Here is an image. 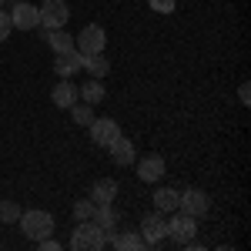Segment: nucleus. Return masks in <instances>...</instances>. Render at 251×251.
Instances as JSON below:
<instances>
[{
  "label": "nucleus",
  "instance_id": "nucleus-1",
  "mask_svg": "<svg viewBox=\"0 0 251 251\" xmlns=\"http://www.w3.org/2000/svg\"><path fill=\"white\" fill-rule=\"evenodd\" d=\"M20 231H24V238H30V241H40V238H47V234H54V214L50 211H40V208H34V211H20L17 218Z\"/></svg>",
  "mask_w": 251,
  "mask_h": 251
},
{
  "label": "nucleus",
  "instance_id": "nucleus-2",
  "mask_svg": "<svg viewBox=\"0 0 251 251\" xmlns=\"http://www.w3.org/2000/svg\"><path fill=\"white\" fill-rule=\"evenodd\" d=\"M107 245V231L97 221H77V228L71 234V248L74 251H100Z\"/></svg>",
  "mask_w": 251,
  "mask_h": 251
},
{
  "label": "nucleus",
  "instance_id": "nucleus-3",
  "mask_svg": "<svg viewBox=\"0 0 251 251\" xmlns=\"http://www.w3.org/2000/svg\"><path fill=\"white\" fill-rule=\"evenodd\" d=\"M104 44H107L104 27H100V24H87L77 37H74V50L84 54V57H91V54H104Z\"/></svg>",
  "mask_w": 251,
  "mask_h": 251
},
{
  "label": "nucleus",
  "instance_id": "nucleus-4",
  "mask_svg": "<svg viewBox=\"0 0 251 251\" xmlns=\"http://www.w3.org/2000/svg\"><path fill=\"white\" fill-rule=\"evenodd\" d=\"M37 10H40V30H57V27H64L71 20L67 0H44Z\"/></svg>",
  "mask_w": 251,
  "mask_h": 251
},
{
  "label": "nucleus",
  "instance_id": "nucleus-5",
  "mask_svg": "<svg viewBox=\"0 0 251 251\" xmlns=\"http://www.w3.org/2000/svg\"><path fill=\"white\" fill-rule=\"evenodd\" d=\"M177 211L191 214V218H204V214L211 211V198L201 188H188V191L177 194Z\"/></svg>",
  "mask_w": 251,
  "mask_h": 251
},
{
  "label": "nucleus",
  "instance_id": "nucleus-6",
  "mask_svg": "<svg viewBox=\"0 0 251 251\" xmlns=\"http://www.w3.org/2000/svg\"><path fill=\"white\" fill-rule=\"evenodd\" d=\"M168 238H174L177 245L194 241L198 238V218H191V214H184V211H174V218L168 221Z\"/></svg>",
  "mask_w": 251,
  "mask_h": 251
},
{
  "label": "nucleus",
  "instance_id": "nucleus-7",
  "mask_svg": "<svg viewBox=\"0 0 251 251\" xmlns=\"http://www.w3.org/2000/svg\"><path fill=\"white\" fill-rule=\"evenodd\" d=\"M141 238H144L151 248L168 238V218H164V211H151V214L141 218Z\"/></svg>",
  "mask_w": 251,
  "mask_h": 251
},
{
  "label": "nucleus",
  "instance_id": "nucleus-8",
  "mask_svg": "<svg viewBox=\"0 0 251 251\" xmlns=\"http://www.w3.org/2000/svg\"><path fill=\"white\" fill-rule=\"evenodd\" d=\"M10 24H14L17 30H37L40 27V10L34 3H27V0H14V7H10Z\"/></svg>",
  "mask_w": 251,
  "mask_h": 251
},
{
  "label": "nucleus",
  "instance_id": "nucleus-9",
  "mask_svg": "<svg viewBox=\"0 0 251 251\" xmlns=\"http://www.w3.org/2000/svg\"><path fill=\"white\" fill-rule=\"evenodd\" d=\"M87 131H91V141H94L97 148H107V144L121 134L117 121H111V117H94V121L87 124Z\"/></svg>",
  "mask_w": 251,
  "mask_h": 251
},
{
  "label": "nucleus",
  "instance_id": "nucleus-10",
  "mask_svg": "<svg viewBox=\"0 0 251 251\" xmlns=\"http://www.w3.org/2000/svg\"><path fill=\"white\" fill-rule=\"evenodd\" d=\"M77 84H74V77H60V84L50 91V100H54V107H60V111H71L74 104H77Z\"/></svg>",
  "mask_w": 251,
  "mask_h": 251
},
{
  "label": "nucleus",
  "instance_id": "nucleus-11",
  "mask_svg": "<svg viewBox=\"0 0 251 251\" xmlns=\"http://www.w3.org/2000/svg\"><path fill=\"white\" fill-rule=\"evenodd\" d=\"M54 71H57V77H74L77 71H84V54H77V50L54 54Z\"/></svg>",
  "mask_w": 251,
  "mask_h": 251
},
{
  "label": "nucleus",
  "instance_id": "nucleus-12",
  "mask_svg": "<svg viewBox=\"0 0 251 251\" xmlns=\"http://www.w3.org/2000/svg\"><path fill=\"white\" fill-rule=\"evenodd\" d=\"M134 164H137V177L148 181V184L151 181H161L164 177V168H168L161 154H148V157H141V161H134Z\"/></svg>",
  "mask_w": 251,
  "mask_h": 251
},
{
  "label": "nucleus",
  "instance_id": "nucleus-13",
  "mask_svg": "<svg viewBox=\"0 0 251 251\" xmlns=\"http://www.w3.org/2000/svg\"><path fill=\"white\" fill-rule=\"evenodd\" d=\"M107 151H111V161H114V164H121V168H127V164H134V161H137L134 144H131L127 137H121V134L107 144Z\"/></svg>",
  "mask_w": 251,
  "mask_h": 251
},
{
  "label": "nucleus",
  "instance_id": "nucleus-14",
  "mask_svg": "<svg viewBox=\"0 0 251 251\" xmlns=\"http://www.w3.org/2000/svg\"><path fill=\"white\" fill-rule=\"evenodd\" d=\"M107 245H114L117 251H144L148 248V241L141 234H131V231H114L107 238Z\"/></svg>",
  "mask_w": 251,
  "mask_h": 251
},
{
  "label": "nucleus",
  "instance_id": "nucleus-15",
  "mask_svg": "<svg viewBox=\"0 0 251 251\" xmlns=\"http://www.w3.org/2000/svg\"><path fill=\"white\" fill-rule=\"evenodd\" d=\"M114 198H117V181L114 177H100L94 184V191H91V201H94V204H114Z\"/></svg>",
  "mask_w": 251,
  "mask_h": 251
},
{
  "label": "nucleus",
  "instance_id": "nucleus-16",
  "mask_svg": "<svg viewBox=\"0 0 251 251\" xmlns=\"http://www.w3.org/2000/svg\"><path fill=\"white\" fill-rule=\"evenodd\" d=\"M44 37H47V44H50V50H54V54L74 50V37H71L64 27H57V30H44Z\"/></svg>",
  "mask_w": 251,
  "mask_h": 251
},
{
  "label": "nucleus",
  "instance_id": "nucleus-17",
  "mask_svg": "<svg viewBox=\"0 0 251 251\" xmlns=\"http://www.w3.org/2000/svg\"><path fill=\"white\" fill-rule=\"evenodd\" d=\"M91 221H97V225L107 231V238L117 231V211L111 208V204H97V211H94V218H91Z\"/></svg>",
  "mask_w": 251,
  "mask_h": 251
},
{
  "label": "nucleus",
  "instance_id": "nucleus-18",
  "mask_svg": "<svg viewBox=\"0 0 251 251\" xmlns=\"http://www.w3.org/2000/svg\"><path fill=\"white\" fill-rule=\"evenodd\" d=\"M84 71H87L91 77L104 80V77H107V71H111V60L104 57V54H91V57H84Z\"/></svg>",
  "mask_w": 251,
  "mask_h": 251
},
{
  "label": "nucleus",
  "instance_id": "nucleus-19",
  "mask_svg": "<svg viewBox=\"0 0 251 251\" xmlns=\"http://www.w3.org/2000/svg\"><path fill=\"white\" fill-rule=\"evenodd\" d=\"M77 94L84 97V104H100L107 91H104V84H100V80H97V77H91V80H87V84H84V87H77Z\"/></svg>",
  "mask_w": 251,
  "mask_h": 251
},
{
  "label": "nucleus",
  "instance_id": "nucleus-20",
  "mask_svg": "<svg viewBox=\"0 0 251 251\" xmlns=\"http://www.w3.org/2000/svg\"><path fill=\"white\" fill-rule=\"evenodd\" d=\"M154 208L157 211H177V191H174V188H157L154 191Z\"/></svg>",
  "mask_w": 251,
  "mask_h": 251
},
{
  "label": "nucleus",
  "instance_id": "nucleus-21",
  "mask_svg": "<svg viewBox=\"0 0 251 251\" xmlns=\"http://www.w3.org/2000/svg\"><path fill=\"white\" fill-rule=\"evenodd\" d=\"M71 117H74V124L87 127V124L94 121V104H74V107H71Z\"/></svg>",
  "mask_w": 251,
  "mask_h": 251
},
{
  "label": "nucleus",
  "instance_id": "nucleus-22",
  "mask_svg": "<svg viewBox=\"0 0 251 251\" xmlns=\"http://www.w3.org/2000/svg\"><path fill=\"white\" fill-rule=\"evenodd\" d=\"M17 218H20L17 201H0V221H3V225H17Z\"/></svg>",
  "mask_w": 251,
  "mask_h": 251
},
{
  "label": "nucleus",
  "instance_id": "nucleus-23",
  "mask_svg": "<svg viewBox=\"0 0 251 251\" xmlns=\"http://www.w3.org/2000/svg\"><path fill=\"white\" fill-rule=\"evenodd\" d=\"M94 211H97V204L91 201V198H84V201H77V204H74V218H77V221H91V218H94Z\"/></svg>",
  "mask_w": 251,
  "mask_h": 251
},
{
  "label": "nucleus",
  "instance_id": "nucleus-24",
  "mask_svg": "<svg viewBox=\"0 0 251 251\" xmlns=\"http://www.w3.org/2000/svg\"><path fill=\"white\" fill-rule=\"evenodd\" d=\"M148 7L154 14H174V0H148Z\"/></svg>",
  "mask_w": 251,
  "mask_h": 251
},
{
  "label": "nucleus",
  "instance_id": "nucleus-25",
  "mask_svg": "<svg viewBox=\"0 0 251 251\" xmlns=\"http://www.w3.org/2000/svg\"><path fill=\"white\" fill-rule=\"evenodd\" d=\"M10 30H14V24H10V14H7V10H0V44L10 37Z\"/></svg>",
  "mask_w": 251,
  "mask_h": 251
},
{
  "label": "nucleus",
  "instance_id": "nucleus-26",
  "mask_svg": "<svg viewBox=\"0 0 251 251\" xmlns=\"http://www.w3.org/2000/svg\"><path fill=\"white\" fill-rule=\"evenodd\" d=\"M238 100H241V104H251V84H248V80L238 87Z\"/></svg>",
  "mask_w": 251,
  "mask_h": 251
},
{
  "label": "nucleus",
  "instance_id": "nucleus-27",
  "mask_svg": "<svg viewBox=\"0 0 251 251\" xmlns=\"http://www.w3.org/2000/svg\"><path fill=\"white\" fill-rule=\"evenodd\" d=\"M0 7H3V0H0Z\"/></svg>",
  "mask_w": 251,
  "mask_h": 251
},
{
  "label": "nucleus",
  "instance_id": "nucleus-28",
  "mask_svg": "<svg viewBox=\"0 0 251 251\" xmlns=\"http://www.w3.org/2000/svg\"><path fill=\"white\" fill-rule=\"evenodd\" d=\"M10 3H14V0H10Z\"/></svg>",
  "mask_w": 251,
  "mask_h": 251
}]
</instances>
